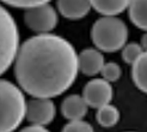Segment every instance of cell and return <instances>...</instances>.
<instances>
[{"instance_id":"5b68a950","label":"cell","mask_w":147,"mask_h":132,"mask_svg":"<svg viewBox=\"0 0 147 132\" xmlns=\"http://www.w3.org/2000/svg\"><path fill=\"white\" fill-rule=\"evenodd\" d=\"M59 22L57 12L49 3L26 9L24 23L30 30L37 34H49Z\"/></svg>"},{"instance_id":"2e32d148","label":"cell","mask_w":147,"mask_h":132,"mask_svg":"<svg viewBox=\"0 0 147 132\" xmlns=\"http://www.w3.org/2000/svg\"><path fill=\"white\" fill-rule=\"evenodd\" d=\"M100 75H102V78L105 79L107 82L113 83V82H116V80L120 79V77L122 75V70L117 63H114V61L105 63L100 71Z\"/></svg>"},{"instance_id":"d6986e66","label":"cell","mask_w":147,"mask_h":132,"mask_svg":"<svg viewBox=\"0 0 147 132\" xmlns=\"http://www.w3.org/2000/svg\"><path fill=\"white\" fill-rule=\"evenodd\" d=\"M19 132H50L49 130L46 129V126H38V125H30L24 127Z\"/></svg>"},{"instance_id":"52a82bcc","label":"cell","mask_w":147,"mask_h":132,"mask_svg":"<svg viewBox=\"0 0 147 132\" xmlns=\"http://www.w3.org/2000/svg\"><path fill=\"white\" fill-rule=\"evenodd\" d=\"M113 94V86L109 82L103 78H94L86 83L82 96L89 107L98 109L99 107L111 102Z\"/></svg>"},{"instance_id":"8992f818","label":"cell","mask_w":147,"mask_h":132,"mask_svg":"<svg viewBox=\"0 0 147 132\" xmlns=\"http://www.w3.org/2000/svg\"><path fill=\"white\" fill-rule=\"evenodd\" d=\"M56 108L51 99L34 97L26 102L25 118L31 125L46 126L54 120Z\"/></svg>"},{"instance_id":"e0dca14e","label":"cell","mask_w":147,"mask_h":132,"mask_svg":"<svg viewBox=\"0 0 147 132\" xmlns=\"http://www.w3.org/2000/svg\"><path fill=\"white\" fill-rule=\"evenodd\" d=\"M61 132H94L91 124L84 120L69 121L63 126Z\"/></svg>"},{"instance_id":"9a60e30c","label":"cell","mask_w":147,"mask_h":132,"mask_svg":"<svg viewBox=\"0 0 147 132\" xmlns=\"http://www.w3.org/2000/svg\"><path fill=\"white\" fill-rule=\"evenodd\" d=\"M142 53H144V49L140 43H138V42L126 43L122 48V59L124 63L133 65L140 58Z\"/></svg>"},{"instance_id":"7a4b0ae2","label":"cell","mask_w":147,"mask_h":132,"mask_svg":"<svg viewBox=\"0 0 147 132\" xmlns=\"http://www.w3.org/2000/svg\"><path fill=\"white\" fill-rule=\"evenodd\" d=\"M26 101L20 88L0 79V132H13L25 119Z\"/></svg>"},{"instance_id":"7c38bea8","label":"cell","mask_w":147,"mask_h":132,"mask_svg":"<svg viewBox=\"0 0 147 132\" xmlns=\"http://www.w3.org/2000/svg\"><path fill=\"white\" fill-rule=\"evenodd\" d=\"M128 14L135 27L147 31V0H130Z\"/></svg>"},{"instance_id":"8fae6325","label":"cell","mask_w":147,"mask_h":132,"mask_svg":"<svg viewBox=\"0 0 147 132\" xmlns=\"http://www.w3.org/2000/svg\"><path fill=\"white\" fill-rule=\"evenodd\" d=\"M130 0H91L92 9L103 16H117L128 9Z\"/></svg>"},{"instance_id":"4fadbf2b","label":"cell","mask_w":147,"mask_h":132,"mask_svg":"<svg viewBox=\"0 0 147 132\" xmlns=\"http://www.w3.org/2000/svg\"><path fill=\"white\" fill-rule=\"evenodd\" d=\"M131 77L138 89L147 94V52H144L131 65Z\"/></svg>"},{"instance_id":"30bf717a","label":"cell","mask_w":147,"mask_h":132,"mask_svg":"<svg viewBox=\"0 0 147 132\" xmlns=\"http://www.w3.org/2000/svg\"><path fill=\"white\" fill-rule=\"evenodd\" d=\"M56 6L60 14L72 20L84 18L92 9L91 0H57Z\"/></svg>"},{"instance_id":"ba28073f","label":"cell","mask_w":147,"mask_h":132,"mask_svg":"<svg viewBox=\"0 0 147 132\" xmlns=\"http://www.w3.org/2000/svg\"><path fill=\"white\" fill-rule=\"evenodd\" d=\"M104 64V56L97 48H86L78 54L79 71L86 76L92 77L100 73Z\"/></svg>"},{"instance_id":"9c48e42d","label":"cell","mask_w":147,"mask_h":132,"mask_svg":"<svg viewBox=\"0 0 147 132\" xmlns=\"http://www.w3.org/2000/svg\"><path fill=\"white\" fill-rule=\"evenodd\" d=\"M89 111V106H87L86 101L82 95L73 94L67 96L61 105V112L62 115L69 121L76 120H83L85 115Z\"/></svg>"},{"instance_id":"277c9868","label":"cell","mask_w":147,"mask_h":132,"mask_svg":"<svg viewBox=\"0 0 147 132\" xmlns=\"http://www.w3.org/2000/svg\"><path fill=\"white\" fill-rule=\"evenodd\" d=\"M19 49V30L12 14L0 5V76L14 63Z\"/></svg>"},{"instance_id":"ac0fdd59","label":"cell","mask_w":147,"mask_h":132,"mask_svg":"<svg viewBox=\"0 0 147 132\" xmlns=\"http://www.w3.org/2000/svg\"><path fill=\"white\" fill-rule=\"evenodd\" d=\"M4 4L12 6V7H17V9H30L34 6H38L42 4H47L50 3L51 0H0Z\"/></svg>"},{"instance_id":"ffe728a7","label":"cell","mask_w":147,"mask_h":132,"mask_svg":"<svg viewBox=\"0 0 147 132\" xmlns=\"http://www.w3.org/2000/svg\"><path fill=\"white\" fill-rule=\"evenodd\" d=\"M140 45H141V47L144 49V52H147V31H146V34H144Z\"/></svg>"},{"instance_id":"3957f363","label":"cell","mask_w":147,"mask_h":132,"mask_svg":"<svg viewBox=\"0 0 147 132\" xmlns=\"http://www.w3.org/2000/svg\"><path fill=\"white\" fill-rule=\"evenodd\" d=\"M91 39L100 52L114 53L122 49L127 43L128 28L119 17L103 16L92 25Z\"/></svg>"},{"instance_id":"5bb4252c","label":"cell","mask_w":147,"mask_h":132,"mask_svg":"<svg viewBox=\"0 0 147 132\" xmlns=\"http://www.w3.org/2000/svg\"><path fill=\"white\" fill-rule=\"evenodd\" d=\"M96 119L100 126L113 127L120 120V112L115 106L108 103V105L102 106L97 109Z\"/></svg>"},{"instance_id":"6da1fadb","label":"cell","mask_w":147,"mask_h":132,"mask_svg":"<svg viewBox=\"0 0 147 132\" xmlns=\"http://www.w3.org/2000/svg\"><path fill=\"white\" fill-rule=\"evenodd\" d=\"M79 72L73 45L55 34H37L19 46L14 75L20 89L32 97L53 99L68 90Z\"/></svg>"},{"instance_id":"44dd1931","label":"cell","mask_w":147,"mask_h":132,"mask_svg":"<svg viewBox=\"0 0 147 132\" xmlns=\"http://www.w3.org/2000/svg\"><path fill=\"white\" fill-rule=\"evenodd\" d=\"M127 132H134V131H127Z\"/></svg>"}]
</instances>
